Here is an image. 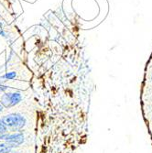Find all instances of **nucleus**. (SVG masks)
Instances as JSON below:
<instances>
[{
  "label": "nucleus",
  "instance_id": "1",
  "mask_svg": "<svg viewBox=\"0 0 152 153\" xmlns=\"http://www.w3.org/2000/svg\"><path fill=\"white\" fill-rule=\"evenodd\" d=\"M3 123L7 126V128H12L16 129H20L26 125V119L23 116L19 114H10L5 116L2 119Z\"/></svg>",
  "mask_w": 152,
  "mask_h": 153
},
{
  "label": "nucleus",
  "instance_id": "2",
  "mask_svg": "<svg viewBox=\"0 0 152 153\" xmlns=\"http://www.w3.org/2000/svg\"><path fill=\"white\" fill-rule=\"evenodd\" d=\"M22 99V96L19 93H7L1 96V103L3 106L11 107L18 105Z\"/></svg>",
  "mask_w": 152,
  "mask_h": 153
},
{
  "label": "nucleus",
  "instance_id": "3",
  "mask_svg": "<svg viewBox=\"0 0 152 153\" xmlns=\"http://www.w3.org/2000/svg\"><path fill=\"white\" fill-rule=\"evenodd\" d=\"M0 140H4L7 144L12 147H17L23 143L24 141V135L22 133H15V134H4L0 136Z\"/></svg>",
  "mask_w": 152,
  "mask_h": 153
},
{
  "label": "nucleus",
  "instance_id": "4",
  "mask_svg": "<svg viewBox=\"0 0 152 153\" xmlns=\"http://www.w3.org/2000/svg\"><path fill=\"white\" fill-rule=\"evenodd\" d=\"M13 147L9 144H0V153H10Z\"/></svg>",
  "mask_w": 152,
  "mask_h": 153
},
{
  "label": "nucleus",
  "instance_id": "5",
  "mask_svg": "<svg viewBox=\"0 0 152 153\" xmlns=\"http://www.w3.org/2000/svg\"><path fill=\"white\" fill-rule=\"evenodd\" d=\"M7 130V126H6V125L3 123V121H2L1 119H0V136L6 134Z\"/></svg>",
  "mask_w": 152,
  "mask_h": 153
},
{
  "label": "nucleus",
  "instance_id": "6",
  "mask_svg": "<svg viewBox=\"0 0 152 153\" xmlns=\"http://www.w3.org/2000/svg\"><path fill=\"white\" fill-rule=\"evenodd\" d=\"M16 77V74L15 73H9L7 74H6V78L7 79H13Z\"/></svg>",
  "mask_w": 152,
  "mask_h": 153
},
{
  "label": "nucleus",
  "instance_id": "7",
  "mask_svg": "<svg viewBox=\"0 0 152 153\" xmlns=\"http://www.w3.org/2000/svg\"><path fill=\"white\" fill-rule=\"evenodd\" d=\"M2 110H3V105H0V112H1Z\"/></svg>",
  "mask_w": 152,
  "mask_h": 153
}]
</instances>
